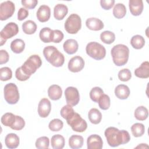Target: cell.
Here are the masks:
<instances>
[{
  "label": "cell",
  "instance_id": "1",
  "mask_svg": "<svg viewBox=\"0 0 149 149\" xmlns=\"http://www.w3.org/2000/svg\"><path fill=\"white\" fill-rule=\"evenodd\" d=\"M104 134L108 144L112 147L126 144L130 140V136L128 132L125 130H119L115 127H109L106 129Z\"/></svg>",
  "mask_w": 149,
  "mask_h": 149
},
{
  "label": "cell",
  "instance_id": "2",
  "mask_svg": "<svg viewBox=\"0 0 149 149\" xmlns=\"http://www.w3.org/2000/svg\"><path fill=\"white\" fill-rule=\"evenodd\" d=\"M111 54L114 64L118 66H121L127 62L129 49L124 44H117L111 49Z\"/></svg>",
  "mask_w": 149,
  "mask_h": 149
},
{
  "label": "cell",
  "instance_id": "3",
  "mask_svg": "<svg viewBox=\"0 0 149 149\" xmlns=\"http://www.w3.org/2000/svg\"><path fill=\"white\" fill-rule=\"evenodd\" d=\"M43 55L46 60L55 67H61L64 63V55L54 46L45 47L43 49Z\"/></svg>",
  "mask_w": 149,
  "mask_h": 149
},
{
  "label": "cell",
  "instance_id": "4",
  "mask_svg": "<svg viewBox=\"0 0 149 149\" xmlns=\"http://www.w3.org/2000/svg\"><path fill=\"white\" fill-rule=\"evenodd\" d=\"M87 54L95 60H101L106 55V49L101 44L97 42H90L86 47Z\"/></svg>",
  "mask_w": 149,
  "mask_h": 149
},
{
  "label": "cell",
  "instance_id": "5",
  "mask_svg": "<svg viewBox=\"0 0 149 149\" xmlns=\"http://www.w3.org/2000/svg\"><path fill=\"white\" fill-rule=\"evenodd\" d=\"M67 123L72 127V130L77 132H83L87 128V123L81 116L74 112L66 119Z\"/></svg>",
  "mask_w": 149,
  "mask_h": 149
},
{
  "label": "cell",
  "instance_id": "6",
  "mask_svg": "<svg viewBox=\"0 0 149 149\" xmlns=\"http://www.w3.org/2000/svg\"><path fill=\"white\" fill-rule=\"evenodd\" d=\"M42 65L41 58L38 55H31L21 66L23 71L28 76L34 73Z\"/></svg>",
  "mask_w": 149,
  "mask_h": 149
},
{
  "label": "cell",
  "instance_id": "7",
  "mask_svg": "<svg viewBox=\"0 0 149 149\" xmlns=\"http://www.w3.org/2000/svg\"><path fill=\"white\" fill-rule=\"evenodd\" d=\"M3 93L5 100L8 104L13 105L19 101L20 95L17 87L15 84L9 83L6 84L4 87Z\"/></svg>",
  "mask_w": 149,
  "mask_h": 149
},
{
  "label": "cell",
  "instance_id": "8",
  "mask_svg": "<svg viewBox=\"0 0 149 149\" xmlns=\"http://www.w3.org/2000/svg\"><path fill=\"white\" fill-rule=\"evenodd\" d=\"M65 30L69 34H76L81 27L80 17L76 14H71L66 19L64 24Z\"/></svg>",
  "mask_w": 149,
  "mask_h": 149
},
{
  "label": "cell",
  "instance_id": "9",
  "mask_svg": "<svg viewBox=\"0 0 149 149\" xmlns=\"http://www.w3.org/2000/svg\"><path fill=\"white\" fill-rule=\"evenodd\" d=\"M19 32V27L17 24L13 22L8 23L0 32V43L3 45L9 38L16 36Z\"/></svg>",
  "mask_w": 149,
  "mask_h": 149
},
{
  "label": "cell",
  "instance_id": "10",
  "mask_svg": "<svg viewBox=\"0 0 149 149\" xmlns=\"http://www.w3.org/2000/svg\"><path fill=\"white\" fill-rule=\"evenodd\" d=\"M15 6L13 2L10 1L3 2L0 5V19L5 20L10 17L14 13Z\"/></svg>",
  "mask_w": 149,
  "mask_h": 149
},
{
  "label": "cell",
  "instance_id": "11",
  "mask_svg": "<svg viewBox=\"0 0 149 149\" xmlns=\"http://www.w3.org/2000/svg\"><path fill=\"white\" fill-rule=\"evenodd\" d=\"M65 96L66 102L71 106L76 105L80 100L78 90L74 87H68L65 90Z\"/></svg>",
  "mask_w": 149,
  "mask_h": 149
},
{
  "label": "cell",
  "instance_id": "12",
  "mask_svg": "<svg viewBox=\"0 0 149 149\" xmlns=\"http://www.w3.org/2000/svg\"><path fill=\"white\" fill-rule=\"evenodd\" d=\"M84 64L83 59L81 56L76 55L70 59L68 66L70 72L76 73L81 71L84 68Z\"/></svg>",
  "mask_w": 149,
  "mask_h": 149
},
{
  "label": "cell",
  "instance_id": "13",
  "mask_svg": "<svg viewBox=\"0 0 149 149\" xmlns=\"http://www.w3.org/2000/svg\"><path fill=\"white\" fill-rule=\"evenodd\" d=\"M51 104L49 100L46 98H42L38 103V113L41 118H47L50 113Z\"/></svg>",
  "mask_w": 149,
  "mask_h": 149
},
{
  "label": "cell",
  "instance_id": "14",
  "mask_svg": "<svg viewBox=\"0 0 149 149\" xmlns=\"http://www.w3.org/2000/svg\"><path fill=\"white\" fill-rule=\"evenodd\" d=\"M88 149H101L103 146V141L101 137L98 134H91L87 140Z\"/></svg>",
  "mask_w": 149,
  "mask_h": 149
},
{
  "label": "cell",
  "instance_id": "15",
  "mask_svg": "<svg viewBox=\"0 0 149 149\" xmlns=\"http://www.w3.org/2000/svg\"><path fill=\"white\" fill-rule=\"evenodd\" d=\"M129 6L132 15L137 16L141 15L143 10L144 5L142 0H130Z\"/></svg>",
  "mask_w": 149,
  "mask_h": 149
},
{
  "label": "cell",
  "instance_id": "16",
  "mask_svg": "<svg viewBox=\"0 0 149 149\" xmlns=\"http://www.w3.org/2000/svg\"><path fill=\"white\" fill-rule=\"evenodd\" d=\"M51 16L50 8L45 5H41L37 12V19L42 23L47 22Z\"/></svg>",
  "mask_w": 149,
  "mask_h": 149
},
{
  "label": "cell",
  "instance_id": "17",
  "mask_svg": "<svg viewBox=\"0 0 149 149\" xmlns=\"http://www.w3.org/2000/svg\"><path fill=\"white\" fill-rule=\"evenodd\" d=\"M86 25L87 27L93 31H99L104 28L103 22L96 17H90L86 20Z\"/></svg>",
  "mask_w": 149,
  "mask_h": 149
},
{
  "label": "cell",
  "instance_id": "18",
  "mask_svg": "<svg viewBox=\"0 0 149 149\" xmlns=\"http://www.w3.org/2000/svg\"><path fill=\"white\" fill-rule=\"evenodd\" d=\"M68 8L66 5L62 3L56 5L54 9V16L58 20H62L67 15Z\"/></svg>",
  "mask_w": 149,
  "mask_h": 149
},
{
  "label": "cell",
  "instance_id": "19",
  "mask_svg": "<svg viewBox=\"0 0 149 149\" xmlns=\"http://www.w3.org/2000/svg\"><path fill=\"white\" fill-rule=\"evenodd\" d=\"M19 137L15 133H9L5 137V144L8 148H17L19 145Z\"/></svg>",
  "mask_w": 149,
  "mask_h": 149
},
{
  "label": "cell",
  "instance_id": "20",
  "mask_svg": "<svg viewBox=\"0 0 149 149\" xmlns=\"http://www.w3.org/2000/svg\"><path fill=\"white\" fill-rule=\"evenodd\" d=\"M136 76L141 79H147L149 77V63L148 61L143 62L140 66L135 69Z\"/></svg>",
  "mask_w": 149,
  "mask_h": 149
},
{
  "label": "cell",
  "instance_id": "21",
  "mask_svg": "<svg viewBox=\"0 0 149 149\" xmlns=\"http://www.w3.org/2000/svg\"><path fill=\"white\" fill-rule=\"evenodd\" d=\"M63 48L68 54L72 55L77 52L79 45L76 40L74 39H68L63 43Z\"/></svg>",
  "mask_w": 149,
  "mask_h": 149
},
{
  "label": "cell",
  "instance_id": "22",
  "mask_svg": "<svg viewBox=\"0 0 149 149\" xmlns=\"http://www.w3.org/2000/svg\"><path fill=\"white\" fill-rule=\"evenodd\" d=\"M48 95L52 100L55 101L59 100L62 95L61 87L57 84L51 85L48 89Z\"/></svg>",
  "mask_w": 149,
  "mask_h": 149
},
{
  "label": "cell",
  "instance_id": "23",
  "mask_svg": "<svg viewBox=\"0 0 149 149\" xmlns=\"http://www.w3.org/2000/svg\"><path fill=\"white\" fill-rule=\"evenodd\" d=\"M116 97L120 100H126L130 95L129 88L125 84H119L115 89Z\"/></svg>",
  "mask_w": 149,
  "mask_h": 149
},
{
  "label": "cell",
  "instance_id": "24",
  "mask_svg": "<svg viewBox=\"0 0 149 149\" xmlns=\"http://www.w3.org/2000/svg\"><path fill=\"white\" fill-rule=\"evenodd\" d=\"M39 37L40 40L45 43H49L52 42L54 37V30L49 27H44L40 30L39 33Z\"/></svg>",
  "mask_w": 149,
  "mask_h": 149
},
{
  "label": "cell",
  "instance_id": "25",
  "mask_svg": "<svg viewBox=\"0 0 149 149\" xmlns=\"http://www.w3.org/2000/svg\"><path fill=\"white\" fill-rule=\"evenodd\" d=\"M83 137L80 135H72L69 139V146L71 148H80L83 145Z\"/></svg>",
  "mask_w": 149,
  "mask_h": 149
},
{
  "label": "cell",
  "instance_id": "26",
  "mask_svg": "<svg viewBox=\"0 0 149 149\" xmlns=\"http://www.w3.org/2000/svg\"><path fill=\"white\" fill-rule=\"evenodd\" d=\"M88 118L91 123L97 125L101 121L102 114L98 109L91 108L88 113Z\"/></svg>",
  "mask_w": 149,
  "mask_h": 149
},
{
  "label": "cell",
  "instance_id": "27",
  "mask_svg": "<svg viewBox=\"0 0 149 149\" xmlns=\"http://www.w3.org/2000/svg\"><path fill=\"white\" fill-rule=\"evenodd\" d=\"M51 146L54 149H62L64 147L65 140L61 134H55L51 137Z\"/></svg>",
  "mask_w": 149,
  "mask_h": 149
},
{
  "label": "cell",
  "instance_id": "28",
  "mask_svg": "<svg viewBox=\"0 0 149 149\" xmlns=\"http://www.w3.org/2000/svg\"><path fill=\"white\" fill-rule=\"evenodd\" d=\"M25 48V43L22 39H15L11 42L10 49L15 54L22 53Z\"/></svg>",
  "mask_w": 149,
  "mask_h": 149
},
{
  "label": "cell",
  "instance_id": "29",
  "mask_svg": "<svg viewBox=\"0 0 149 149\" xmlns=\"http://www.w3.org/2000/svg\"><path fill=\"white\" fill-rule=\"evenodd\" d=\"M36 23L31 20H27L22 24V29L26 34H33L37 30Z\"/></svg>",
  "mask_w": 149,
  "mask_h": 149
},
{
  "label": "cell",
  "instance_id": "30",
  "mask_svg": "<svg viewBox=\"0 0 149 149\" xmlns=\"http://www.w3.org/2000/svg\"><path fill=\"white\" fill-rule=\"evenodd\" d=\"M134 115L137 120H144L148 116V109L144 106H139L135 109Z\"/></svg>",
  "mask_w": 149,
  "mask_h": 149
},
{
  "label": "cell",
  "instance_id": "31",
  "mask_svg": "<svg viewBox=\"0 0 149 149\" xmlns=\"http://www.w3.org/2000/svg\"><path fill=\"white\" fill-rule=\"evenodd\" d=\"M130 44L133 48L136 49H141L145 45V40L140 35H135L130 40Z\"/></svg>",
  "mask_w": 149,
  "mask_h": 149
},
{
  "label": "cell",
  "instance_id": "32",
  "mask_svg": "<svg viewBox=\"0 0 149 149\" xmlns=\"http://www.w3.org/2000/svg\"><path fill=\"white\" fill-rule=\"evenodd\" d=\"M126 13V8L125 5L121 3H116L113 9V15L116 19L123 18Z\"/></svg>",
  "mask_w": 149,
  "mask_h": 149
},
{
  "label": "cell",
  "instance_id": "33",
  "mask_svg": "<svg viewBox=\"0 0 149 149\" xmlns=\"http://www.w3.org/2000/svg\"><path fill=\"white\" fill-rule=\"evenodd\" d=\"M16 119V115L10 112H7L3 114L1 119V123L5 126L11 127Z\"/></svg>",
  "mask_w": 149,
  "mask_h": 149
},
{
  "label": "cell",
  "instance_id": "34",
  "mask_svg": "<svg viewBox=\"0 0 149 149\" xmlns=\"http://www.w3.org/2000/svg\"><path fill=\"white\" fill-rule=\"evenodd\" d=\"M131 131L134 137H141L145 132L144 125L141 123H136L131 126Z\"/></svg>",
  "mask_w": 149,
  "mask_h": 149
},
{
  "label": "cell",
  "instance_id": "35",
  "mask_svg": "<svg viewBox=\"0 0 149 149\" xmlns=\"http://www.w3.org/2000/svg\"><path fill=\"white\" fill-rule=\"evenodd\" d=\"M101 40L105 44H111L115 40V34L111 31H104L100 34Z\"/></svg>",
  "mask_w": 149,
  "mask_h": 149
},
{
  "label": "cell",
  "instance_id": "36",
  "mask_svg": "<svg viewBox=\"0 0 149 149\" xmlns=\"http://www.w3.org/2000/svg\"><path fill=\"white\" fill-rule=\"evenodd\" d=\"M99 107L102 110H107L109 109L111 104V100L109 97L105 94H103L98 100V101Z\"/></svg>",
  "mask_w": 149,
  "mask_h": 149
},
{
  "label": "cell",
  "instance_id": "37",
  "mask_svg": "<svg viewBox=\"0 0 149 149\" xmlns=\"http://www.w3.org/2000/svg\"><path fill=\"white\" fill-rule=\"evenodd\" d=\"M103 94L104 91L101 88L99 87H94L90 92V97L93 101L98 103L99 98Z\"/></svg>",
  "mask_w": 149,
  "mask_h": 149
},
{
  "label": "cell",
  "instance_id": "38",
  "mask_svg": "<svg viewBox=\"0 0 149 149\" xmlns=\"http://www.w3.org/2000/svg\"><path fill=\"white\" fill-rule=\"evenodd\" d=\"M36 148L38 149L48 148L49 146V139L46 136H42L38 138L35 143Z\"/></svg>",
  "mask_w": 149,
  "mask_h": 149
},
{
  "label": "cell",
  "instance_id": "39",
  "mask_svg": "<svg viewBox=\"0 0 149 149\" xmlns=\"http://www.w3.org/2000/svg\"><path fill=\"white\" fill-rule=\"evenodd\" d=\"M63 126V122L59 119H52L48 125L49 129L53 132H58L61 130Z\"/></svg>",
  "mask_w": 149,
  "mask_h": 149
},
{
  "label": "cell",
  "instance_id": "40",
  "mask_svg": "<svg viewBox=\"0 0 149 149\" xmlns=\"http://www.w3.org/2000/svg\"><path fill=\"white\" fill-rule=\"evenodd\" d=\"M12 77V70L8 67H3L0 69V79L2 81H7Z\"/></svg>",
  "mask_w": 149,
  "mask_h": 149
},
{
  "label": "cell",
  "instance_id": "41",
  "mask_svg": "<svg viewBox=\"0 0 149 149\" xmlns=\"http://www.w3.org/2000/svg\"><path fill=\"white\" fill-rule=\"evenodd\" d=\"M25 126V121L23 118L20 116L16 115V119L13 125L10 128L15 130H20Z\"/></svg>",
  "mask_w": 149,
  "mask_h": 149
},
{
  "label": "cell",
  "instance_id": "42",
  "mask_svg": "<svg viewBox=\"0 0 149 149\" xmlns=\"http://www.w3.org/2000/svg\"><path fill=\"white\" fill-rule=\"evenodd\" d=\"M132 77V74L128 69H123L118 72V78L122 81H129Z\"/></svg>",
  "mask_w": 149,
  "mask_h": 149
},
{
  "label": "cell",
  "instance_id": "43",
  "mask_svg": "<svg viewBox=\"0 0 149 149\" xmlns=\"http://www.w3.org/2000/svg\"><path fill=\"white\" fill-rule=\"evenodd\" d=\"M74 111L73 109V108H72V106L70 105H66L63 106L62 109H61V116L66 119L69 116H70L73 112H74Z\"/></svg>",
  "mask_w": 149,
  "mask_h": 149
},
{
  "label": "cell",
  "instance_id": "44",
  "mask_svg": "<svg viewBox=\"0 0 149 149\" xmlns=\"http://www.w3.org/2000/svg\"><path fill=\"white\" fill-rule=\"evenodd\" d=\"M15 76L16 79L19 81H26L30 78V76L27 75L22 70L21 67L17 68L15 72Z\"/></svg>",
  "mask_w": 149,
  "mask_h": 149
},
{
  "label": "cell",
  "instance_id": "45",
  "mask_svg": "<svg viewBox=\"0 0 149 149\" xmlns=\"http://www.w3.org/2000/svg\"><path fill=\"white\" fill-rule=\"evenodd\" d=\"M21 3L23 6L29 9H34L38 3L37 0H22Z\"/></svg>",
  "mask_w": 149,
  "mask_h": 149
},
{
  "label": "cell",
  "instance_id": "46",
  "mask_svg": "<svg viewBox=\"0 0 149 149\" xmlns=\"http://www.w3.org/2000/svg\"><path fill=\"white\" fill-rule=\"evenodd\" d=\"M63 34L61 30H54V37L52 42L55 43H59L63 40Z\"/></svg>",
  "mask_w": 149,
  "mask_h": 149
},
{
  "label": "cell",
  "instance_id": "47",
  "mask_svg": "<svg viewBox=\"0 0 149 149\" xmlns=\"http://www.w3.org/2000/svg\"><path fill=\"white\" fill-rule=\"evenodd\" d=\"M115 3L114 0H101V6L105 10H109L111 9Z\"/></svg>",
  "mask_w": 149,
  "mask_h": 149
},
{
  "label": "cell",
  "instance_id": "48",
  "mask_svg": "<svg viewBox=\"0 0 149 149\" xmlns=\"http://www.w3.org/2000/svg\"><path fill=\"white\" fill-rule=\"evenodd\" d=\"M9 59V55L6 50L1 49L0 51V64L2 65L8 62Z\"/></svg>",
  "mask_w": 149,
  "mask_h": 149
},
{
  "label": "cell",
  "instance_id": "49",
  "mask_svg": "<svg viewBox=\"0 0 149 149\" xmlns=\"http://www.w3.org/2000/svg\"><path fill=\"white\" fill-rule=\"evenodd\" d=\"M29 16V12L27 9L23 8H20L17 13V19L20 21L23 20Z\"/></svg>",
  "mask_w": 149,
  "mask_h": 149
}]
</instances>
